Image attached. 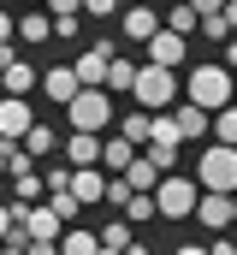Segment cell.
<instances>
[{
  "mask_svg": "<svg viewBox=\"0 0 237 255\" xmlns=\"http://www.w3.org/2000/svg\"><path fill=\"white\" fill-rule=\"evenodd\" d=\"M18 148H24L30 160H36V154H59V130H54V125H30Z\"/></svg>",
  "mask_w": 237,
  "mask_h": 255,
  "instance_id": "d6986e66",
  "label": "cell"
},
{
  "mask_svg": "<svg viewBox=\"0 0 237 255\" xmlns=\"http://www.w3.org/2000/svg\"><path fill=\"white\" fill-rule=\"evenodd\" d=\"M118 220L136 232V226H148V220H154V202H148V196H124V202H118Z\"/></svg>",
  "mask_w": 237,
  "mask_h": 255,
  "instance_id": "cb8c5ba5",
  "label": "cell"
},
{
  "mask_svg": "<svg viewBox=\"0 0 237 255\" xmlns=\"http://www.w3.org/2000/svg\"><path fill=\"white\" fill-rule=\"evenodd\" d=\"M0 83H6V95L30 101V89H36V65H30V60H6V65H0Z\"/></svg>",
  "mask_w": 237,
  "mask_h": 255,
  "instance_id": "2e32d148",
  "label": "cell"
},
{
  "mask_svg": "<svg viewBox=\"0 0 237 255\" xmlns=\"http://www.w3.org/2000/svg\"><path fill=\"white\" fill-rule=\"evenodd\" d=\"M172 130H178V142H196V136H208V113L202 107H190V101H172Z\"/></svg>",
  "mask_w": 237,
  "mask_h": 255,
  "instance_id": "4fadbf2b",
  "label": "cell"
},
{
  "mask_svg": "<svg viewBox=\"0 0 237 255\" xmlns=\"http://www.w3.org/2000/svg\"><path fill=\"white\" fill-rule=\"evenodd\" d=\"M24 166H30V154H24L18 142H6V136H0V172H24Z\"/></svg>",
  "mask_w": 237,
  "mask_h": 255,
  "instance_id": "f1b7e54d",
  "label": "cell"
},
{
  "mask_svg": "<svg viewBox=\"0 0 237 255\" xmlns=\"http://www.w3.org/2000/svg\"><path fill=\"white\" fill-rule=\"evenodd\" d=\"M154 30H160V12L154 6H124L118 12V36H130V42H148Z\"/></svg>",
  "mask_w": 237,
  "mask_h": 255,
  "instance_id": "30bf717a",
  "label": "cell"
},
{
  "mask_svg": "<svg viewBox=\"0 0 237 255\" xmlns=\"http://www.w3.org/2000/svg\"><path fill=\"white\" fill-rule=\"evenodd\" d=\"M24 255H59L54 244H24Z\"/></svg>",
  "mask_w": 237,
  "mask_h": 255,
  "instance_id": "d590c367",
  "label": "cell"
},
{
  "mask_svg": "<svg viewBox=\"0 0 237 255\" xmlns=\"http://www.w3.org/2000/svg\"><path fill=\"white\" fill-rule=\"evenodd\" d=\"M118 184H124V190H130V196H148V190H154V184H160V166H154V160H148V154L136 148V160H130V166L118 172Z\"/></svg>",
  "mask_w": 237,
  "mask_h": 255,
  "instance_id": "7c38bea8",
  "label": "cell"
},
{
  "mask_svg": "<svg viewBox=\"0 0 237 255\" xmlns=\"http://www.w3.org/2000/svg\"><path fill=\"white\" fill-rule=\"evenodd\" d=\"M142 48H148V65H160V71H178V65L190 60V42H184V36H172V30H154Z\"/></svg>",
  "mask_w": 237,
  "mask_h": 255,
  "instance_id": "52a82bcc",
  "label": "cell"
},
{
  "mask_svg": "<svg viewBox=\"0 0 237 255\" xmlns=\"http://www.w3.org/2000/svg\"><path fill=\"white\" fill-rule=\"evenodd\" d=\"M77 6H83L89 18H118V12H124V0H77Z\"/></svg>",
  "mask_w": 237,
  "mask_h": 255,
  "instance_id": "f546056e",
  "label": "cell"
},
{
  "mask_svg": "<svg viewBox=\"0 0 237 255\" xmlns=\"http://www.w3.org/2000/svg\"><path fill=\"white\" fill-rule=\"evenodd\" d=\"M130 95H136V107H142V113H160V107H172V101H178V71L136 65V77H130Z\"/></svg>",
  "mask_w": 237,
  "mask_h": 255,
  "instance_id": "277c9868",
  "label": "cell"
},
{
  "mask_svg": "<svg viewBox=\"0 0 237 255\" xmlns=\"http://www.w3.org/2000/svg\"><path fill=\"white\" fill-rule=\"evenodd\" d=\"M95 244H101V250H130V244H136V238H130V226H124V220H113V226H107V232H95Z\"/></svg>",
  "mask_w": 237,
  "mask_h": 255,
  "instance_id": "4316f807",
  "label": "cell"
},
{
  "mask_svg": "<svg viewBox=\"0 0 237 255\" xmlns=\"http://www.w3.org/2000/svg\"><path fill=\"white\" fill-rule=\"evenodd\" d=\"M12 42V12H0V48Z\"/></svg>",
  "mask_w": 237,
  "mask_h": 255,
  "instance_id": "836d02e7",
  "label": "cell"
},
{
  "mask_svg": "<svg viewBox=\"0 0 237 255\" xmlns=\"http://www.w3.org/2000/svg\"><path fill=\"white\" fill-rule=\"evenodd\" d=\"M202 250H208V255H237V244L226 238V232H220V238H214V244H202Z\"/></svg>",
  "mask_w": 237,
  "mask_h": 255,
  "instance_id": "d6a6232c",
  "label": "cell"
},
{
  "mask_svg": "<svg viewBox=\"0 0 237 255\" xmlns=\"http://www.w3.org/2000/svg\"><path fill=\"white\" fill-rule=\"evenodd\" d=\"M196 196H202V190H196L190 178H178V172H166V178H160V184L148 190V202H154V214H160V220H190Z\"/></svg>",
  "mask_w": 237,
  "mask_h": 255,
  "instance_id": "5b68a950",
  "label": "cell"
},
{
  "mask_svg": "<svg viewBox=\"0 0 237 255\" xmlns=\"http://www.w3.org/2000/svg\"><path fill=\"white\" fill-rule=\"evenodd\" d=\"M184 6H190L196 18H208V12H220V6H232V0H184Z\"/></svg>",
  "mask_w": 237,
  "mask_h": 255,
  "instance_id": "1f68e13d",
  "label": "cell"
},
{
  "mask_svg": "<svg viewBox=\"0 0 237 255\" xmlns=\"http://www.w3.org/2000/svg\"><path fill=\"white\" fill-rule=\"evenodd\" d=\"M12 196H18V202H6V214H18V208H36V202H42V178H36L30 166H24V172H12Z\"/></svg>",
  "mask_w": 237,
  "mask_h": 255,
  "instance_id": "ac0fdd59",
  "label": "cell"
},
{
  "mask_svg": "<svg viewBox=\"0 0 237 255\" xmlns=\"http://www.w3.org/2000/svg\"><path fill=\"white\" fill-rule=\"evenodd\" d=\"M101 160H107V166H113V178H118V172H124V166H130V160H136V148H130V142H124V136H107V142H101Z\"/></svg>",
  "mask_w": 237,
  "mask_h": 255,
  "instance_id": "484cf974",
  "label": "cell"
},
{
  "mask_svg": "<svg viewBox=\"0 0 237 255\" xmlns=\"http://www.w3.org/2000/svg\"><path fill=\"white\" fill-rule=\"evenodd\" d=\"M95 255H118V250H95Z\"/></svg>",
  "mask_w": 237,
  "mask_h": 255,
  "instance_id": "74e56055",
  "label": "cell"
},
{
  "mask_svg": "<svg viewBox=\"0 0 237 255\" xmlns=\"http://www.w3.org/2000/svg\"><path fill=\"white\" fill-rule=\"evenodd\" d=\"M190 220H202L208 232H226V226H232V196L202 190V196H196V208H190Z\"/></svg>",
  "mask_w": 237,
  "mask_h": 255,
  "instance_id": "9c48e42d",
  "label": "cell"
},
{
  "mask_svg": "<svg viewBox=\"0 0 237 255\" xmlns=\"http://www.w3.org/2000/svg\"><path fill=\"white\" fill-rule=\"evenodd\" d=\"M54 250H59V255H95L101 244H95V232H77V226H71V232H59V238H54Z\"/></svg>",
  "mask_w": 237,
  "mask_h": 255,
  "instance_id": "603a6c76",
  "label": "cell"
},
{
  "mask_svg": "<svg viewBox=\"0 0 237 255\" xmlns=\"http://www.w3.org/2000/svg\"><path fill=\"white\" fill-rule=\"evenodd\" d=\"M36 83L48 89V101H54V107H65V101L77 95V77H71V65H48V71H42Z\"/></svg>",
  "mask_w": 237,
  "mask_h": 255,
  "instance_id": "e0dca14e",
  "label": "cell"
},
{
  "mask_svg": "<svg viewBox=\"0 0 237 255\" xmlns=\"http://www.w3.org/2000/svg\"><path fill=\"white\" fill-rule=\"evenodd\" d=\"M65 196H71L77 208H89V202H101V196H107V178H101L95 166H83V172H71V184H65Z\"/></svg>",
  "mask_w": 237,
  "mask_h": 255,
  "instance_id": "9a60e30c",
  "label": "cell"
},
{
  "mask_svg": "<svg viewBox=\"0 0 237 255\" xmlns=\"http://www.w3.org/2000/svg\"><path fill=\"white\" fill-rule=\"evenodd\" d=\"M59 154H65V166H71V172H83V166H95V160H101V136L71 130V142H59Z\"/></svg>",
  "mask_w": 237,
  "mask_h": 255,
  "instance_id": "5bb4252c",
  "label": "cell"
},
{
  "mask_svg": "<svg viewBox=\"0 0 237 255\" xmlns=\"http://www.w3.org/2000/svg\"><path fill=\"white\" fill-rule=\"evenodd\" d=\"M30 6H42V0H30Z\"/></svg>",
  "mask_w": 237,
  "mask_h": 255,
  "instance_id": "f35d334b",
  "label": "cell"
},
{
  "mask_svg": "<svg viewBox=\"0 0 237 255\" xmlns=\"http://www.w3.org/2000/svg\"><path fill=\"white\" fill-rule=\"evenodd\" d=\"M42 6H48V18H83L77 0H42Z\"/></svg>",
  "mask_w": 237,
  "mask_h": 255,
  "instance_id": "4dcf8cb0",
  "label": "cell"
},
{
  "mask_svg": "<svg viewBox=\"0 0 237 255\" xmlns=\"http://www.w3.org/2000/svg\"><path fill=\"white\" fill-rule=\"evenodd\" d=\"M118 136H124L130 148H142V142H148V113H142V107H130V113H118Z\"/></svg>",
  "mask_w": 237,
  "mask_h": 255,
  "instance_id": "7402d4cb",
  "label": "cell"
},
{
  "mask_svg": "<svg viewBox=\"0 0 237 255\" xmlns=\"http://www.w3.org/2000/svg\"><path fill=\"white\" fill-rule=\"evenodd\" d=\"M184 101H190V107H202V113L232 107V65H220V60L190 65V77H184Z\"/></svg>",
  "mask_w": 237,
  "mask_h": 255,
  "instance_id": "6da1fadb",
  "label": "cell"
},
{
  "mask_svg": "<svg viewBox=\"0 0 237 255\" xmlns=\"http://www.w3.org/2000/svg\"><path fill=\"white\" fill-rule=\"evenodd\" d=\"M36 125V113H30V101H18V95H0V136L6 142H24V130Z\"/></svg>",
  "mask_w": 237,
  "mask_h": 255,
  "instance_id": "ba28073f",
  "label": "cell"
},
{
  "mask_svg": "<svg viewBox=\"0 0 237 255\" xmlns=\"http://www.w3.org/2000/svg\"><path fill=\"white\" fill-rule=\"evenodd\" d=\"M12 238V214H6V202H0V244Z\"/></svg>",
  "mask_w": 237,
  "mask_h": 255,
  "instance_id": "e575fe53",
  "label": "cell"
},
{
  "mask_svg": "<svg viewBox=\"0 0 237 255\" xmlns=\"http://www.w3.org/2000/svg\"><path fill=\"white\" fill-rule=\"evenodd\" d=\"M172 255H208V250H202V244H178Z\"/></svg>",
  "mask_w": 237,
  "mask_h": 255,
  "instance_id": "8d00e7d4",
  "label": "cell"
},
{
  "mask_svg": "<svg viewBox=\"0 0 237 255\" xmlns=\"http://www.w3.org/2000/svg\"><path fill=\"white\" fill-rule=\"evenodd\" d=\"M160 30H172V36H184V42H190V30H196V12L178 0V6H166V12H160Z\"/></svg>",
  "mask_w": 237,
  "mask_h": 255,
  "instance_id": "d4e9b609",
  "label": "cell"
},
{
  "mask_svg": "<svg viewBox=\"0 0 237 255\" xmlns=\"http://www.w3.org/2000/svg\"><path fill=\"white\" fill-rule=\"evenodd\" d=\"M12 36H18L24 48H42V42L54 36V18H48V12H12Z\"/></svg>",
  "mask_w": 237,
  "mask_h": 255,
  "instance_id": "8fae6325",
  "label": "cell"
},
{
  "mask_svg": "<svg viewBox=\"0 0 237 255\" xmlns=\"http://www.w3.org/2000/svg\"><path fill=\"white\" fill-rule=\"evenodd\" d=\"M130 77H136V60H107V77H101V89L107 95H130Z\"/></svg>",
  "mask_w": 237,
  "mask_h": 255,
  "instance_id": "ffe728a7",
  "label": "cell"
},
{
  "mask_svg": "<svg viewBox=\"0 0 237 255\" xmlns=\"http://www.w3.org/2000/svg\"><path fill=\"white\" fill-rule=\"evenodd\" d=\"M113 54H118L113 42H89L77 60H65V65H71V77H77V89H101V77H107V60H113Z\"/></svg>",
  "mask_w": 237,
  "mask_h": 255,
  "instance_id": "8992f818",
  "label": "cell"
},
{
  "mask_svg": "<svg viewBox=\"0 0 237 255\" xmlns=\"http://www.w3.org/2000/svg\"><path fill=\"white\" fill-rule=\"evenodd\" d=\"M196 190H214V196H232L237 190V148H220V142H208L202 154H196V178H190Z\"/></svg>",
  "mask_w": 237,
  "mask_h": 255,
  "instance_id": "3957f363",
  "label": "cell"
},
{
  "mask_svg": "<svg viewBox=\"0 0 237 255\" xmlns=\"http://www.w3.org/2000/svg\"><path fill=\"white\" fill-rule=\"evenodd\" d=\"M208 125H214V136H220V148H232V142H237V113H232V107L208 113Z\"/></svg>",
  "mask_w": 237,
  "mask_h": 255,
  "instance_id": "83f0119b",
  "label": "cell"
},
{
  "mask_svg": "<svg viewBox=\"0 0 237 255\" xmlns=\"http://www.w3.org/2000/svg\"><path fill=\"white\" fill-rule=\"evenodd\" d=\"M65 119H71V130H83V136H101V130L118 119V107H113L107 89H77V95L65 101Z\"/></svg>",
  "mask_w": 237,
  "mask_h": 255,
  "instance_id": "7a4b0ae2",
  "label": "cell"
},
{
  "mask_svg": "<svg viewBox=\"0 0 237 255\" xmlns=\"http://www.w3.org/2000/svg\"><path fill=\"white\" fill-rule=\"evenodd\" d=\"M232 12H237V6H220V12H208V18H196V30H202L208 42H220V48H226V42H232Z\"/></svg>",
  "mask_w": 237,
  "mask_h": 255,
  "instance_id": "44dd1931",
  "label": "cell"
}]
</instances>
